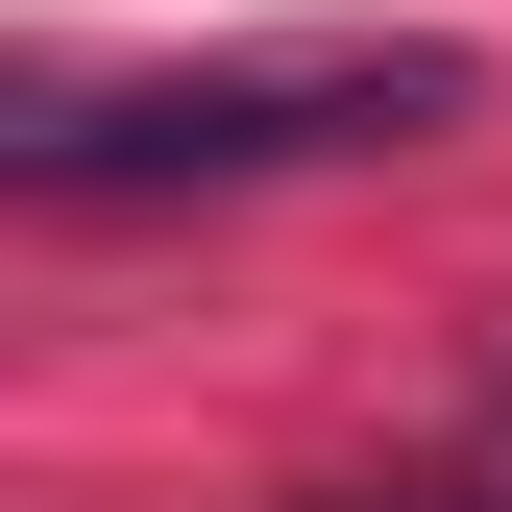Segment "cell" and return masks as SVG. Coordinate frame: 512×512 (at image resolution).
I'll use <instances>...</instances> for the list:
<instances>
[{"mask_svg":"<svg viewBox=\"0 0 512 512\" xmlns=\"http://www.w3.org/2000/svg\"><path fill=\"white\" fill-rule=\"evenodd\" d=\"M488 74L439 25H317V49H171V74H49L0 122L25 196H269V171H366V147H439Z\"/></svg>","mask_w":512,"mask_h":512,"instance_id":"6da1fadb","label":"cell"},{"mask_svg":"<svg viewBox=\"0 0 512 512\" xmlns=\"http://www.w3.org/2000/svg\"><path fill=\"white\" fill-rule=\"evenodd\" d=\"M317 512H512V464H439V488H317Z\"/></svg>","mask_w":512,"mask_h":512,"instance_id":"7a4b0ae2","label":"cell"},{"mask_svg":"<svg viewBox=\"0 0 512 512\" xmlns=\"http://www.w3.org/2000/svg\"><path fill=\"white\" fill-rule=\"evenodd\" d=\"M488 415H512V342H488Z\"/></svg>","mask_w":512,"mask_h":512,"instance_id":"3957f363","label":"cell"}]
</instances>
